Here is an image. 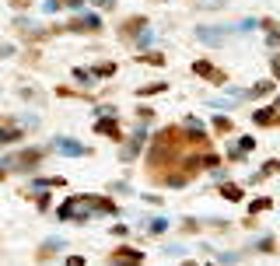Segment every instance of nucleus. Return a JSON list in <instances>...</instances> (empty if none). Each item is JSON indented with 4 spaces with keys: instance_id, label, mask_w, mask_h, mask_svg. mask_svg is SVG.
Listing matches in <instances>:
<instances>
[{
    "instance_id": "obj_1",
    "label": "nucleus",
    "mask_w": 280,
    "mask_h": 266,
    "mask_svg": "<svg viewBox=\"0 0 280 266\" xmlns=\"http://www.w3.org/2000/svg\"><path fill=\"white\" fill-rule=\"evenodd\" d=\"M56 217H63V221H84V217H91V207L84 203V196H74L56 210Z\"/></svg>"
},
{
    "instance_id": "obj_2",
    "label": "nucleus",
    "mask_w": 280,
    "mask_h": 266,
    "mask_svg": "<svg viewBox=\"0 0 280 266\" xmlns=\"http://www.w3.org/2000/svg\"><path fill=\"white\" fill-rule=\"evenodd\" d=\"M228 32H231V28H214V25H196V39H200L203 46H221Z\"/></svg>"
},
{
    "instance_id": "obj_3",
    "label": "nucleus",
    "mask_w": 280,
    "mask_h": 266,
    "mask_svg": "<svg viewBox=\"0 0 280 266\" xmlns=\"http://www.w3.org/2000/svg\"><path fill=\"white\" fill-rule=\"evenodd\" d=\"M53 151H56V154H67V158H81V154H84V144H77V140H70V137H56V140H53Z\"/></svg>"
},
{
    "instance_id": "obj_4",
    "label": "nucleus",
    "mask_w": 280,
    "mask_h": 266,
    "mask_svg": "<svg viewBox=\"0 0 280 266\" xmlns=\"http://www.w3.org/2000/svg\"><path fill=\"white\" fill-rule=\"evenodd\" d=\"M140 263H144V252H137V249H119L112 259V266H140Z\"/></svg>"
},
{
    "instance_id": "obj_5",
    "label": "nucleus",
    "mask_w": 280,
    "mask_h": 266,
    "mask_svg": "<svg viewBox=\"0 0 280 266\" xmlns=\"http://www.w3.org/2000/svg\"><path fill=\"white\" fill-rule=\"evenodd\" d=\"M84 203L91 207V214H116V203H112V200H102V196H84Z\"/></svg>"
},
{
    "instance_id": "obj_6",
    "label": "nucleus",
    "mask_w": 280,
    "mask_h": 266,
    "mask_svg": "<svg viewBox=\"0 0 280 266\" xmlns=\"http://www.w3.org/2000/svg\"><path fill=\"white\" fill-rule=\"evenodd\" d=\"M98 25H102V21H98L95 14H81V18H77V21L70 25V32H84V28H88V32H95Z\"/></svg>"
},
{
    "instance_id": "obj_7",
    "label": "nucleus",
    "mask_w": 280,
    "mask_h": 266,
    "mask_svg": "<svg viewBox=\"0 0 280 266\" xmlns=\"http://www.w3.org/2000/svg\"><path fill=\"white\" fill-rule=\"evenodd\" d=\"M193 74H200V77H210V81H217V84L224 81V74H221V70H214L210 63H203V60H196V63H193Z\"/></svg>"
},
{
    "instance_id": "obj_8",
    "label": "nucleus",
    "mask_w": 280,
    "mask_h": 266,
    "mask_svg": "<svg viewBox=\"0 0 280 266\" xmlns=\"http://www.w3.org/2000/svg\"><path fill=\"white\" fill-rule=\"evenodd\" d=\"M67 242L63 238H49V242H42V249H39V259H46V256H53V252H60Z\"/></svg>"
},
{
    "instance_id": "obj_9",
    "label": "nucleus",
    "mask_w": 280,
    "mask_h": 266,
    "mask_svg": "<svg viewBox=\"0 0 280 266\" xmlns=\"http://www.w3.org/2000/svg\"><path fill=\"white\" fill-rule=\"evenodd\" d=\"M98 133H105V137H119V130H116V119H98V126H95Z\"/></svg>"
},
{
    "instance_id": "obj_10",
    "label": "nucleus",
    "mask_w": 280,
    "mask_h": 266,
    "mask_svg": "<svg viewBox=\"0 0 280 266\" xmlns=\"http://www.w3.org/2000/svg\"><path fill=\"white\" fill-rule=\"evenodd\" d=\"M74 77H77V81H81L84 88H95V74H91V70H84V66H77V70H74Z\"/></svg>"
},
{
    "instance_id": "obj_11",
    "label": "nucleus",
    "mask_w": 280,
    "mask_h": 266,
    "mask_svg": "<svg viewBox=\"0 0 280 266\" xmlns=\"http://www.w3.org/2000/svg\"><path fill=\"white\" fill-rule=\"evenodd\" d=\"M273 91V81H259L256 88H252V98H263V95H270Z\"/></svg>"
},
{
    "instance_id": "obj_12",
    "label": "nucleus",
    "mask_w": 280,
    "mask_h": 266,
    "mask_svg": "<svg viewBox=\"0 0 280 266\" xmlns=\"http://www.w3.org/2000/svg\"><path fill=\"white\" fill-rule=\"evenodd\" d=\"M256 123H259V126H270V123H273V109H259V112H256Z\"/></svg>"
},
{
    "instance_id": "obj_13",
    "label": "nucleus",
    "mask_w": 280,
    "mask_h": 266,
    "mask_svg": "<svg viewBox=\"0 0 280 266\" xmlns=\"http://www.w3.org/2000/svg\"><path fill=\"white\" fill-rule=\"evenodd\" d=\"M151 235H161V231H168V221L165 217H158V221H151V228H147Z\"/></svg>"
},
{
    "instance_id": "obj_14",
    "label": "nucleus",
    "mask_w": 280,
    "mask_h": 266,
    "mask_svg": "<svg viewBox=\"0 0 280 266\" xmlns=\"http://www.w3.org/2000/svg\"><path fill=\"white\" fill-rule=\"evenodd\" d=\"M214 126H217L221 133H228L231 130V119H228V116H214Z\"/></svg>"
},
{
    "instance_id": "obj_15",
    "label": "nucleus",
    "mask_w": 280,
    "mask_h": 266,
    "mask_svg": "<svg viewBox=\"0 0 280 266\" xmlns=\"http://www.w3.org/2000/svg\"><path fill=\"white\" fill-rule=\"evenodd\" d=\"M196 7H203V11H217V7H224V0H196Z\"/></svg>"
},
{
    "instance_id": "obj_16",
    "label": "nucleus",
    "mask_w": 280,
    "mask_h": 266,
    "mask_svg": "<svg viewBox=\"0 0 280 266\" xmlns=\"http://www.w3.org/2000/svg\"><path fill=\"white\" fill-rule=\"evenodd\" d=\"M221 189H224V196H228V200H242V189H238V186H231V182H228V186H221Z\"/></svg>"
},
{
    "instance_id": "obj_17",
    "label": "nucleus",
    "mask_w": 280,
    "mask_h": 266,
    "mask_svg": "<svg viewBox=\"0 0 280 266\" xmlns=\"http://www.w3.org/2000/svg\"><path fill=\"white\" fill-rule=\"evenodd\" d=\"M235 102H238V98H214V102H210V105H214V109H231V105H235Z\"/></svg>"
},
{
    "instance_id": "obj_18",
    "label": "nucleus",
    "mask_w": 280,
    "mask_h": 266,
    "mask_svg": "<svg viewBox=\"0 0 280 266\" xmlns=\"http://www.w3.org/2000/svg\"><path fill=\"white\" fill-rule=\"evenodd\" d=\"M168 84H147V88H140V95H158V91H165Z\"/></svg>"
},
{
    "instance_id": "obj_19",
    "label": "nucleus",
    "mask_w": 280,
    "mask_h": 266,
    "mask_svg": "<svg viewBox=\"0 0 280 266\" xmlns=\"http://www.w3.org/2000/svg\"><path fill=\"white\" fill-rule=\"evenodd\" d=\"M18 137H21V130H0V144L4 140H18Z\"/></svg>"
},
{
    "instance_id": "obj_20",
    "label": "nucleus",
    "mask_w": 280,
    "mask_h": 266,
    "mask_svg": "<svg viewBox=\"0 0 280 266\" xmlns=\"http://www.w3.org/2000/svg\"><path fill=\"white\" fill-rule=\"evenodd\" d=\"M42 11H46V14H56V11H60V0H46Z\"/></svg>"
},
{
    "instance_id": "obj_21",
    "label": "nucleus",
    "mask_w": 280,
    "mask_h": 266,
    "mask_svg": "<svg viewBox=\"0 0 280 266\" xmlns=\"http://www.w3.org/2000/svg\"><path fill=\"white\" fill-rule=\"evenodd\" d=\"M144 60H147V63H154V66H161V63H165V56H161V53H147Z\"/></svg>"
},
{
    "instance_id": "obj_22",
    "label": "nucleus",
    "mask_w": 280,
    "mask_h": 266,
    "mask_svg": "<svg viewBox=\"0 0 280 266\" xmlns=\"http://www.w3.org/2000/svg\"><path fill=\"white\" fill-rule=\"evenodd\" d=\"M60 7H70V11H81V7H84V0H60Z\"/></svg>"
},
{
    "instance_id": "obj_23",
    "label": "nucleus",
    "mask_w": 280,
    "mask_h": 266,
    "mask_svg": "<svg viewBox=\"0 0 280 266\" xmlns=\"http://www.w3.org/2000/svg\"><path fill=\"white\" fill-rule=\"evenodd\" d=\"M112 74H116V66H112V63H102V66H98V77H112Z\"/></svg>"
},
{
    "instance_id": "obj_24",
    "label": "nucleus",
    "mask_w": 280,
    "mask_h": 266,
    "mask_svg": "<svg viewBox=\"0 0 280 266\" xmlns=\"http://www.w3.org/2000/svg\"><path fill=\"white\" fill-rule=\"evenodd\" d=\"M151 42H154V32H144V35H140V49H147Z\"/></svg>"
},
{
    "instance_id": "obj_25",
    "label": "nucleus",
    "mask_w": 280,
    "mask_h": 266,
    "mask_svg": "<svg viewBox=\"0 0 280 266\" xmlns=\"http://www.w3.org/2000/svg\"><path fill=\"white\" fill-rule=\"evenodd\" d=\"M21 98H32V102H39V91H32V88H21Z\"/></svg>"
},
{
    "instance_id": "obj_26",
    "label": "nucleus",
    "mask_w": 280,
    "mask_h": 266,
    "mask_svg": "<svg viewBox=\"0 0 280 266\" xmlns=\"http://www.w3.org/2000/svg\"><path fill=\"white\" fill-rule=\"evenodd\" d=\"M266 207H270V200H256V203H252V214H259V210H266Z\"/></svg>"
},
{
    "instance_id": "obj_27",
    "label": "nucleus",
    "mask_w": 280,
    "mask_h": 266,
    "mask_svg": "<svg viewBox=\"0 0 280 266\" xmlns=\"http://www.w3.org/2000/svg\"><path fill=\"white\" fill-rule=\"evenodd\" d=\"M0 56H14V46L11 42H0Z\"/></svg>"
},
{
    "instance_id": "obj_28",
    "label": "nucleus",
    "mask_w": 280,
    "mask_h": 266,
    "mask_svg": "<svg viewBox=\"0 0 280 266\" xmlns=\"http://www.w3.org/2000/svg\"><path fill=\"white\" fill-rule=\"evenodd\" d=\"M277 168H280L277 161H266V165H263V175H273V172H277Z\"/></svg>"
},
{
    "instance_id": "obj_29",
    "label": "nucleus",
    "mask_w": 280,
    "mask_h": 266,
    "mask_svg": "<svg viewBox=\"0 0 280 266\" xmlns=\"http://www.w3.org/2000/svg\"><path fill=\"white\" fill-rule=\"evenodd\" d=\"M270 46H280V32H277V28L270 32Z\"/></svg>"
},
{
    "instance_id": "obj_30",
    "label": "nucleus",
    "mask_w": 280,
    "mask_h": 266,
    "mask_svg": "<svg viewBox=\"0 0 280 266\" xmlns=\"http://www.w3.org/2000/svg\"><path fill=\"white\" fill-rule=\"evenodd\" d=\"M67 266H84V259H81V256H70V259H67Z\"/></svg>"
},
{
    "instance_id": "obj_31",
    "label": "nucleus",
    "mask_w": 280,
    "mask_h": 266,
    "mask_svg": "<svg viewBox=\"0 0 280 266\" xmlns=\"http://www.w3.org/2000/svg\"><path fill=\"white\" fill-rule=\"evenodd\" d=\"M91 4H98V7H112V0H91Z\"/></svg>"
},
{
    "instance_id": "obj_32",
    "label": "nucleus",
    "mask_w": 280,
    "mask_h": 266,
    "mask_svg": "<svg viewBox=\"0 0 280 266\" xmlns=\"http://www.w3.org/2000/svg\"><path fill=\"white\" fill-rule=\"evenodd\" d=\"M273 77H280V60H273Z\"/></svg>"
},
{
    "instance_id": "obj_33",
    "label": "nucleus",
    "mask_w": 280,
    "mask_h": 266,
    "mask_svg": "<svg viewBox=\"0 0 280 266\" xmlns=\"http://www.w3.org/2000/svg\"><path fill=\"white\" fill-rule=\"evenodd\" d=\"M182 266H196V263H182Z\"/></svg>"
},
{
    "instance_id": "obj_34",
    "label": "nucleus",
    "mask_w": 280,
    "mask_h": 266,
    "mask_svg": "<svg viewBox=\"0 0 280 266\" xmlns=\"http://www.w3.org/2000/svg\"><path fill=\"white\" fill-rule=\"evenodd\" d=\"M277 109H280V98H277Z\"/></svg>"
}]
</instances>
